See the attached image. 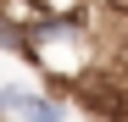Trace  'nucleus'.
<instances>
[{"mask_svg": "<svg viewBox=\"0 0 128 122\" xmlns=\"http://www.w3.org/2000/svg\"><path fill=\"white\" fill-rule=\"evenodd\" d=\"M67 117L72 111L61 106V100H50V94L0 83V122H67Z\"/></svg>", "mask_w": 128, "mask_h": 122, "instance_id": "f257e3e1", "label": "nucleus"}, {"mask_svg": "<svg viewBox=\"0 0 128 122\" xmlns=\"http://www.w3.org/2000/svg\"><path fill=\"white\" fill-rule=\"evenodd\" d=\"M0 50H17V56H22V28H11L6 17H0Z\"/></svg>", "mask_w": 128, "mask_h": 122, "instance_id": "f03ea898", "label": "nucleus"}, {"mask_svg": "<svg viewBox=\"0 0 128 122\" xmlns=\"http://www.w3.org/2000/svg\"><path fill=\"white\" fill-rule=\"evenodd\" d=\"M117 39H122V45H128V17H117Z\"/></svg>", "mask_w": 128, "mask_h": 122, "instance_id": "7ed1b4c3", "label": "nucleus"}]
</instances>
